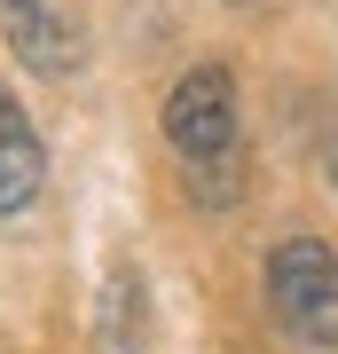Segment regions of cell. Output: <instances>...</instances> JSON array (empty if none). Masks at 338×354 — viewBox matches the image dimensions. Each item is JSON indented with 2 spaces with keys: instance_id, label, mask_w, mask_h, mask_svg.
<instances>
[{
  "instance_id": "obj_5",
  "label": "cell",
  "mask_w": 338,
  "mask_h": 354,
  "mask_svg": "<svg viewBox=\"0 0 338 354\" xmlns=\"http://www.w3.org/2000/svg\"><path fill=\"white\" fill-rule=\"evenodd\" d=\"M102 339H111V354H142V339H150V299H142V276L134 268H111L102 276Z\"/></svg>"
},
{
  "instance_id": "obj_1",
  "label": "cell",
  "mask_w": 338,
  "mask_h": 354,
  "mask_svg": "<svg viewBox=\"0 0 338 354\" xmlns=\"http://www.w3.org/2000/svg\"><path fill=\"white\" fill-rule=\"evenodd\" d=\"M267 307L291 339L338 346V252L323 236H291L267 252Z\"/></svg>"
},
{
  "instance_id": "obj_4",
  "label": "cell",
  "mask_w": 338,
  "mask_h": 354,
  "mask_svg": "<svg viewBox=\"0 0 338 354\" xmlns=\"http://www.w3.org/2000/svg\"><path fill=\"white\" fill-rule=\"evenodd\" d=\"M39 181H48V150H39V134L24 127V111L0 95V221L24 213L39 197Z\"/></svg>"
},
{
  "instance_id": "obj_2",
  "label": "cell",
  "mask_w": 338,
  "mask_h": 354,
  "mask_svg": "<svg viewBox=\"0 0 338 354\" xmlns=\"http://www.w3.org/2000/svg\"><path fill=\"white\" fill-rule=\"evenodd\" d=\"M165 142H173L181 158H197V165H220L236 150V79L220 64H197L173 95H165Z\"/></svg>"
},
{
  "instance_id": "obj_3",
  "label": "cell",
  "mask_w": 338,
  "mask_h": 354,
  "mask_svg": "<svg viewBox=\"0 0 338 354\" xmlns=\"http://www.w3.org/2000/svg\"><path fill=\"white\" fill-rule=\"evenodd\" d=\"M0 24H8V48L24 55L32 71H48V79H63L87 55V8H79V0H8Z\"/></svg>"
}]
</instances>
